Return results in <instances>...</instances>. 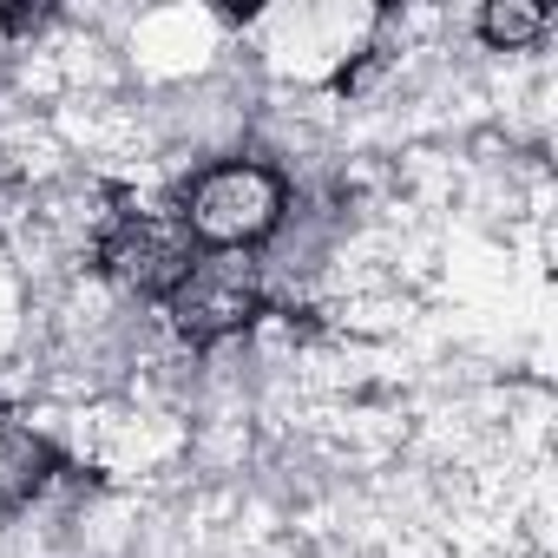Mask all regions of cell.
Wrapping results in <instances>:
<instances>
[{
    "label": "cell",
    "instance_id": "obj_1",
    "mask_svg": "<svg viewBox=\"0 0 558 558\" xmlns=\"http://www.w3.org/2000/svg\"><path fill=\"white\" fill-rule=\"evenodd\" d=\"M290 217V184L276 178L269 165L256 158H223V165H204L184 197H178V223L197 250H217V256H243L256 243H269Z\"/></svg>",
    "mask_w": 558,
    "mask_h": 558
},
{
    "label": "cell",
    "instance_id": "obj_2",
    "mask_svg": "<svg viewBox=\"0 0 558 558\" xmlns=\"http://www.w3.org/2000/svg\"><path fill=\"white\" fill-rule=\"evenodd\" d=\"M191 236L178 217H151V210H132L119 204L99 236H93V263L112 290L138 296V303H165L178 283H184V269H191Z\"/></svg>",
    "mask_w": 558,
    "mask_h": 558
},
{
    "label": "cell",
    "instance_id": "obj_3",
    "mask_svg": "<svg viewBox=\"0 0 558 558\" xmlns=\"http://www.w3.org/2000/svg\"><path fill=\"white\" fill-rule=\"evenodd\" d=\"M165 316L171 329L191 342V349H217L230 336H243L256 316H263V276L250 256H217V250H197L184 283L165 296Z\"/></svg>",
    "mask_w": 558,
    "mask_h": 558
},
{
    "label": "cell",
    "instance_id": "obj_4",
    "mask_svg": "<svg viewBox=\"0 0 558 558\" xmlns=\"http://www.w3.org/2000/svg\"><path fill=\"white\" fill-rule=\"evenodd\" d=\"M60 473H66V466H60L53 440H40V434L21 427L14 414H0V512L34 506Z\"/></svg>",
    "mask_w": 558,
    "mask_h": 558
},
{
    "label": "cell",
    "instance_id": "obj_5",
    "mask_svg": "<svg viewBox=\"0 0 558 558\" xmlns=\"http://www.w3.org/2000/svg\"><path fill=\"white\" fill-rule=\"evenodd\" d=\"M545 27H551V14L532 8V0H493V8H480V40L499 47V53H519V47L545 40Z\"/></svg>",
    "mask_w": 558,
    "mask_h": 558
},
{
    "label": "cell",
    "instance_id": "obj_6",
    "mask_svg": "<svg viewBox=\"0 0 558 558\" xmlns=\"http://www.w3.org/2000/svg\"><path fill=\"white\" fill-rule=\"evenodd\" d=\"M53 21V8H0V34H40Z\"/></svg>",
    "mask_w": 558,
    "mask_h": 558
}]
</instances>
